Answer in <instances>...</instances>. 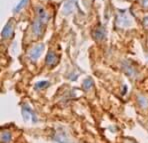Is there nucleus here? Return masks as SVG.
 <instances>
[{"label":"nucleus","instance_id":"nucleus-10","mask_svg":"<svg viewBox=\"0 0 148 143\" xmlns=\"http://www.w3.org/2000/svg\"><path fill=\"white\" fill-rule=\"evenodd\" d=\"M137 101H138V104L142 108H147L148 107V100H147L146 97L142 96V95H138V97H137Z\"/></svg>","mask_w":148,"mask_h":143},{"label":"nucleus","instance_id":"nucleus-16","mask_svg":"<svg viewBox=\"0 0 148 143\" xmlns=\"http://www.w3.org/2000/svg\"><path fill=\"white\" fill-rule=\"evenodd\" d=\"M142 1V5L144 7H148V0H141Z\"/></svg>","mask_w":148,"mask_h":143},{"label":"nucleus","instance_id":"nucleus-3","mask_svg":"<svg viewBox=\"0 0 148 143\" xmlns=\"http://www.w3.org/2000/svg\"><path fill=\"white\" fill-rule=\"evenodd\" d=\"M45 23H46V21L39 18V17H37L36 20L34 21V23H33V32L35 35L39 36L43 33V30H44V27H45Z\"/></svg>","mask_w":148,"mask_h":143},{"label":"nucleus","instance_id":"nucleus-1","mask_svg":"<svg viewBox=\"0 0 148 143\" xmlns=\"http://www.w3.org/2000/svg\"><path fill=\"white\" fill-rule=\"evenodd\" d=\"M53 139L58 143H73L72 140L69 138L67 131L63 127H58V128L55 129Z\"/></svg>","mask_w":148,"mask_h":143},{"label":"nucleus","instance_id":"nucleus-11","mask_svg":"<svg viewBox=\"0 0 148 143\" xmlns=\"http://www.w3.org/2000/svg\"><path fill=\"white\" fill-rule=\"evenodd\" d=\"M104 36H105V32H104V29L103 28H98V29L95 30V33H94V37L96 39H98V40H101V39L104 38Z\"/></svg>","mask_w":148,"mask_h":143},{"label":"nucleus","instance_id":"nucleus-9","mask_svg":"<svg viewBox=\"0 0 148 143\" xmlns=\"http://www.w3.org/2000/svg\"><path fill=\"white\" fill-rule=\"evenodd\" d=\"M75 1H76V0H68V1L66 2V4H65V7H64V13L68 14V13H70L71 11H72Z\"/></svg>","mask_w":148,"mask_h":143},{"label":"nucleus","instance_id":"nucleus-13","mask_svg":"<svg viewBox=\"0 0 148 143\" xmlns=\"http://www.w3.org/2000/svg\"><path fill=\"white\" fill-rule=\"evenodd\" d=\"M49 85V82L47 81H39L35 84L36 89H43V88H46Z\"/></svg>","mask_w":148,"mask_h":143},{"label":"nucleus","instance_id":"nucleus-17","mask_svg":"<svg viewBox=\"0 0 148 143\" xmlns=\"http://www.w3.org/2000/svg\"><path fill=\"white\" fill-rule=\"evenodd\" d=\"M144 24H145V26L148 27V17H146V18L144 19Z\"/></svg>","mask_w":148,"mask_h":143},{"label":"nucleus","instance_id":"nucleus-18","mask_svg":"<svg viewBox=\"0 0 148 143\" xmlns=\"http://www.w3.org/2000/svg\"><path fill=\"white\" fill-rule=\"evenodd\" d=\"M127 143H136V142H134V141H131V140H129V141H127Z\"/></svg>","mask_w":148,"mask_h":143},{"label":"nucleus","instance_id":"nucleus-7","mask_svg":"<svg viewBox=\"0 0 148 143\" xmlns=\"http://www.w3.org/2000/svg\"><path fill=\"white\" fill-rule=\"evenodd\" d=\"M46 63L48 65H55L57 63V56L53 51H49L46 56Z\"/></svg>","mask_w":148,"mask_h":143},{"label":"nucleus","instance_id":"nucleus-12","mask_svg":"<svg viewBox=\"0 0 148 143\" xmlns=\"http://www.w3.org/2000/svg\"><path fill=\"white\" fill-rule=\"evenodd\" d=\"M92 86H93V81L90 79V78H88V79L84 80L83 84H82V87H83L85 90H87V89H90V88L92 87Z\"/></svg>","mask_w":148,"mask_h":143},{"label":"nucleus","instance_id":"nucleus-4","mask_svg":"<svg viewBox=\"0 0 148 143\" xmlns=\"http://www.w3.org/2000/svg\"><path fill=\"white\" fill-rule=\"evenodd\" d=\"M43 49H44V45H43V44L36 45V46L34 47L31 51H30L29 57L31 58L32 60H34V61H35V60H37L39 57H40V55L42 54V52H43Z\"/></svg>","mask_w":148,"mask_h":143},{"label":"nucleus","instance_id":"nucleus-5","mask_svg":"<svg viewBox=\"0 0 148 143\" xmlns=\"http://www.w3.org/2000/svg\"><path fill=\"white\" fill-rule=\"evenodd\" d=\"M118 20H119V24H120L121 26H127V25L130 24L129 16H128V15H126V13L124 11H121V14H119Z\"/></svg>","mask_w":148,"mask_h":143},{"label":"nucleus","instance_id":"nucleus-15","mask_svg":"<svg viewBox=\"0 0 148 143\" xmlns=\"http://www.w3.org/2000/svg\"><path fill=\"white\" fill-rule=\"evenodd\" d=\"M125 73L128 75H133L134 74V69L131 68V67H129V65H125Z\"/></svg>","mask_w":148,"mask_h":143},{"label":"nucleus","instance_id":"nucleus-14","mask_svg":"<svg viewBox=\"0 0 148 143\" xmlns=\"http://www.w3.org/2000/svg\"><path fill=\"white\" fill-rule=\"evenodd\" d=\"M27 1H28V0H21V1L18 3V5H17L16 7H15L14 12H19V11H20V10L22 9V8L24 7V6L26 5V3H27Z\"/></svg>","mask_w":148,"mask_h":143},{"label":"nucleus","instance_id":"nucleus-2","mask_svg":"<svg viewBox=\"0 0 148 143\" xmlns=\"http://www.w3.org/2000/svg\"><path fill=\"white\" fill-rule=\"evenodd\" d=\"M22 116L26 121L31 119L33 122H37V117L34 113V111L27 105V104H23L22 105Z\"/></svg>","mask_w":148,"mask_h":143},{"label":"nucleus","instance_id":"nucleus-6","mask_svg":"<svg viewBox=\"0 0 148 143\" xmlns=\"http://www.w3.org/2000/svg\"><path fill=\"white\" fill-rule=\"evenodd\" d=\"M13 34V27L11 23H7V25H5V27L2 30V37L3 38H8Z\"/></svg>","mask_w":148,"mask_h":143},{"label":"nucleus","instance_id":"nucleus-8","mask_svg":"<svg viewBox=\"0 0 148 143\" xmlns=\"http://www.w3.org/2000/svg\"><path fill=\"white\" fill-rule=\"evenodd\" d=\"M11 141V133L8 130L2 129L1 131V143H9Z\"/></svg>","mask_w":148,"mask_h":143}]
</instances>
